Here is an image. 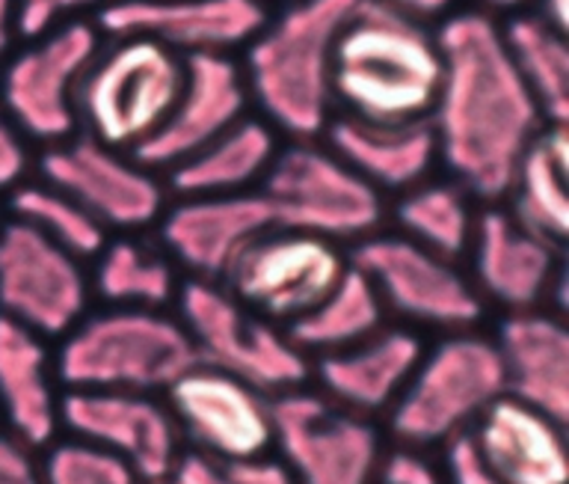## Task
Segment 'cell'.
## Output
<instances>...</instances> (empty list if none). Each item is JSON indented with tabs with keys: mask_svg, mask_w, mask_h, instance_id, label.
I'll list each match as a JSON object with an SVG mask.
<instances>
[{
	"mask_svg": "<svg viewBox=\"0 0 569 484\" xmlns=\"http://www.w3.org/2000/svg\"><path fill=\"white\" fill-rule=\"evenodd\" d=\"M445 75L430 113L436 158L469 197H507L525 149L546 128L489 12H453L436 30Z\"/></svg>",
	"mask_w": 569,
	"mask_h": 484,
	"instance_id": "6da1fadb",
	"label": "cell"
},
{
	"mask_svg": "<svg viewBox=\"0 0 569 484\" xmlns=\"http://www.w3.org/2000/svg\"><path fill=\"white\" fill-rule=\"evenodd\" d=\"M445 60L427 24L356 0L332 48V105L341 117L377 126L427 122L439 99Z\"/></svg>",
	"mask_w": 569,
	"mask_h": 484,
	"instance_id": "7a4b0ae2",
	"label": "cell"
},
{
	"mask_svg": "<svg viewBox=\"0 0 569 484\" xmlns=\"http://www.w3.org/2000/svg\"><path fill=\"white\" fill-rule=\"evenodd\" d=\"M356 0H291L243 48V83L264 122L293 140H315L336 117L332 48Z\"/></svg>",
	"mask_w": 569,
	"mask_h": 484,
	"instance_id": "3957f363",
	"label": "cell"
},
{
	"mask_svg": "<svg viewBox=\"0 0 569 484\" xmlns=\"http://www.w3.org/2000/svg\"><path fill=\"white\" fill-rule=\"evenodd\" d=\"M57 342L62 389L163 395L199 363L184 324L169 309L98 306Z\"/></svg>",
	"mask_w": 569,
	"mask_h": 484,
	"instance_id": "277c9868",
	"label": "cell"
},
{
	"mask_svg": "<svg viewBox=\"0 0 569 484\" xmlns=\"http://www.w3.org/2000/svg\"><path fill=\"white\" fill-rule=\"evenodd\" d=\"M505 395V368L487 333H442L425 345L416 372L389 411V434L400 446L442 448Z\"/></svg>",
	"mask_w": 569,
	"mask_h": 484,
	"instance_id": "5b68a950",
	"label": "cell"
},
{
	"mask_svg": "<svg viewBox=\"0 0 569 484\" xmlns=\"http://www.w3.org/2000/svg\"><path fill=\"white\" fill-rule=\"evenodd\" d=\"M184 87V57L149 37H110L78 87L83 135L133 155L158 135Z\"/></svg>",
	"mask_w": 569,
	"mask_h": 484,
	"instance_id": "8992f818",
	"label": "cell"
},
{
	"mask_svg": "<svg viewBox=\"0 0 569 484\" xmlns=\"http://www.w3.org/2000/svg\"><path fill=\"white\" fill-rule=\"evenodd\" d=\"M176 315L199 363L240 377L270 398L311 381V359L293 345L284 327L249 313L220 283L184 279L176 297Z\"/></svg>",
	"mask_w": 569,
	"mask_h": 484,
	"instance_id": "52a82bcc",
	"label": "cell"
},
{
	"mask_svg": "<svg viewBox=\"0 0 569 484\" xmlns=\"http://www.w3.org/2000/svg\"><path fill=\"white\" fill-rule=\"evenodd\" d=\"M258 190L273 211L276 226L336 244L362 241L386 217L380 194L315 140L279 149Z\"/></svg>",
	"mask_w": 569,
	"mask_h": 484,
	"instance_id": "ba28073f",
	"label": "cell"
},
{
	"mask_svg": "<svg viewBox=\"0 0 569 484\" xmlns=\"http://www.w3.org/2000/svg\"><path fill=\"white\" fill-rule=\"evenodd\" d=\"M101 48L96 21H69L27 39L0 72V110L33 144L57 146L78 135V87Z\"/></svg>",
	"mask_w": 569,
	"mask_h": 484,
	"instance_id": "9c48e42d",
	"label": "cell"
},
{
	"mask_svg": "<svg viewBox=\"0 0 569 484\" xmlns=\"http://www.w3.org/2000/svg\"><path fill=\"white\" fill-rule=\"evenodd\" d=\"M350 265L362 270L386 315H398L416 330H471L483 318V300L460 265L418 247L400 233H382L353 244Z\"/></svg>",
	"mask_w": 569,
	"mask_h": 484,
	"instance_id": "30bf717a",
	"label": "cell"
},
{
	"mask_svg": "<svg viewBox=\"0 0 569 484\" xmlns=\"http://www.w3.org/2000/svg\"><path fill=\"white\" fill-rule=\"evenodd\" d=\"M350 268L341 244L273 226L240 253L220 286L258 318L291 327L338 286Z\"/></svg>",
	"mask_w": 569,
	"mask_h": 484,
	"instance_id": "8fae6325",
	"label": "cell"
},
{
	"mask_svg": "<svg viewBox=\"0 0 569 484\" xmlns=\"http://www.w3.org/2000/svg\"><path fill=\"white\" fill-rule=\"evenodd\" d=\"M273 448L293 484H373L386 446L373 419L300 386L273 395Z\"/></svg>",
	"mask_w": 569,
	"mask_h": 484,
	"instance_id": "7c38bea8",
	"label": "cell"
},
{
	"mask_svg": "<svg viewBox=\"0 0 569 484\" xmlns=\"http://www.w3.org/2000/svg\"><path fill=\"white\" fill-rule=\"evenodd\" d=\"M92 309L87 261L18 217L0 220V315L48 342L62 339Z\"/></svg>",
	"mask_w": 569,
	"mask_h": 484,
	"instance_id": "4fadbf2b",
	"label": "cell"
},
{
	"mask_svg": "<svg viewBox=\"0 0 569 484\" xmlns=\"http://www.w3.org/2000/svg\"><path fill=\"white\" fill-rule=\"evenodd\" d=\"M39 181L87 208L107 233H142L158 224L169 206L167 185L154 170L87 135L48 146L39 158Z\"/></svg>",
	"mask_w": 569,
	"mask_h": 484,
	"instance_id": "5bb4252c",
	"label": "cell"
},
{
	"mask_svg": "<svg viewBox=\"0 0 569 484\" xmlns=\"http://www.w3.org/2000/svg\"><path fill=\"white\" fill-rule=\"evenodd\" d=\"M60 428L119 457L140 484H167L184 439L163 395L113 389H62Z\"/></svg>",
	"mask_w": 569,
	"mask_h": 484,
	"instance_id": "9a60e30c",
	"label": "cell"
},
{
	"mask_svg": "<svg viewBox=\"0 0 569 484\" xmlns=\"http://www.w3.org/2000/svg\"><path fill=\"white\" fill-rule=\"evenodd\" d=\"M184 448L213 461L273 452V398L240 377L196 363L163 393Z\"/></svg>",
	"mask_w": 569,
	"mask_h": 484,
	"instance_id": "2e32d148",
	"label": "cell"
},
{
	"mask_svg": "<svg viewBox=\"0 0 569 484\" xmlns=\"http://www.w3.org/2000/svg\"><path fill=\"white\" fill-rule=\"evenodd\" d=\"M563 247L525 229L507 208L487 206L478 211L471 235V286L483 304H496L510 313L563 309Z\"/></svg>",
	"mask_w": 569,
	"mask_h": 484,
	"instance_id": "e0dca14e",
	"label": "cell"
},
{
	"mask_svg": "<svg viewBox=\"0 0 569 484\" xmlns=\"http://www.w3.org/2000/svg\"><path fill=\"white\" fill-rule=\"evenodd\" d=\"M267 19L264 0H116L96 24L107 37H149L181 57H231Z\"/></svg>",
	"mask_w": 569,
	"mask_h": 484,
	"instance_id": "ac0fdd59",
	"label": "cell"
},
{
	"mask_svg": "<svg viewBox=\"0 0 569 484\" xmlns=\"http://www.w3.org/2000/svg\"><path fill=\"white\" fill-rule=\"evenodd\" d=\"M154 226L158 247L178 270H187L190 279L222 283L240 253L273 229L276 220L261 190H252L234 197H181L163 208Z\"/></svg>",
	"mask_w": 569,
	"mask_h": 484,
	"instance_id": "d6986e66",
	"label": "cell"
},
{
	"mask_svg": "<svg viewBox=\"0 0 569 484\" xmlns=\"http://www.w3.org/2000/svg\"><path fill=\"white\" fill-rule=\"evenodd\" d=\"M247 108L249 92L240 63L222 55L184 57V87L176 108L133 158L154 172L172 170L249 117Z\"/></svg>",
	"mask_w": 569,
	"mask_h": 484,
	"instance_id": "ffe728a7",
	"label": "cell"
},
{
	"mask_svg": "<svg viewBox=\"0 0 569 484\" xmlns=\"http://www.w3.org/2000/svg\"><path fill=\"white\" fill-rule=\"evenodd\" d=\"M425 350L421 333L412 327H382L353 348L311 359L318 393L338 407L377 419L389 416Z\"/></svg>",
	"mask_w": 569,
	"mask_h": 484,
	"instance_id": "44dd1931",
	"label": "cell"
},
{
	"mask_svg": "<svg viewBox=\"0 0 569 484\" xmlns=\"http://www.w3.org/2000/svg\"><path fill=\"white\" fill-rule=\"evenodd\" d=\"M471 446L505 484H569L567 425L501 395L469 428Z\"/></svg>",
	"mask_w": 569,
	"mask_h": 484,
	"instance_id": "7402d4cb",
	"label": "cell"
},
{
	"mask_svg": "<svg viewBox=\"0 0 569 484\" xmlns=\"http://www.w3.org/2000/svg\"><path fill=\"white\" fill-rule=\"evenodd\" d=\"M60 402L51 342L0 315V428L44 452L60 439Z\"/></svg>",
	"mask_w": 569,
	"mask_h": 484,
	"instance_id": "603a6c76",
	"label": "cell"
},
{
	"mask_svg": "<svg viewBox=\"0 0 569 484\" xmlns=\"http://www.w3.org/2000/svg\"><path fill=\"white\" fill-rule=\"evenodd\" d=\"M492 339L505 368V393L567 425L569 330L563 313H510L501 318Z\"/></svg>",
	"mask_w": 569,
	"mask_h": 484,
	"instance_id": "cb8c5ba5",
	"label": "cell"
},
{
	"mask_svg": "<svg viewBox=\"0 0 569 484\" xmlns=\"http://www.w3.org/2000/svg\"><path fill=\"white\" fill-rule=\"evenodd\" d=\"M327 149L338 155L377 194H407L427 181L436 158L430 122L377 126L353 117H332L327 126Z\"/></svg>",
	"mask_w": 569,
	"mask_h": 484,
	"instance_id": "d4e9b609",
	"label": "cell"
},
{
	"mask_svg": "<svg viewBox=\"0 0 569 484\" xmlns=\"http://www.w3.org/2000/svg\"><path fill=\"white\" fill-rule=\"evenodd\" d=\"M279 155L276 131L264 119L243 117L226 135L167 170V190L181 197H234L261 188Z\"/></svg>",
	"mask_w": 569,
	"mask_h": 484,
	"instance_id": "484cf974",
	"label": "cell"
},
{
	"mask_svg": "<svg viewBox=\"0 0 569 484\" xmlns=\"http://www.w3.org/2000/svg\"><path fill=\"white\" fill-rule=\"evenodd\" d=\"M569 137L567 126H546L525 149L507 199L510 215L540 238L563 247L569 238Z\"/></svg>",
	"mask_w": 569,
	"mask_h": 484,
	"instance_id": "4316f807",
	"label": "cell"
},
{
	"mask_svg": "<svg viewBox=\"0 0 569 484\" xmlns=\"http://www.w3.org/2000/svg\"><path fill=\"white\" fill-rule=\"evenodd\" d=\"M92 300L101 306H142L167 309L181 292L176 261L158 244L142 241L140 235L107 238L96 253L89 270Z\"/></svg>",
	"mask_w": 569,
	"mask_h": 484,
	"instance_id": "83f0119b",
	"label": "cell"
},
{
	"mask_svg": "<svg viewBox=\"0 0 569 484\" xmlns=\"http://www.w3.org/2000/svg\"><path fill=\"white\" fill-rule=\"evenodd\" d=\"M386 318L389 315L382 309L368 277L350 265L345 277L338 279V286L315 309L302 315L300 322L284 327V333L306 357L318 359L336 350L353 348L356 342L382 330Z\"/></svg>",
	"mask_w": 569,
	"mask_h": 484,
	"instance_id": "f1b7e54d",
	"label": "cell"
},
{
	"mask_svg": "<svg viewBox=\"0 0 569 484\" xmlns=\"http://www.w3.org/2000/svg\"><path fill=\"white\" fill-rule=\"evenodd\" d=\"M516 72L537 101L546 126L569 122V46L567 33L549 28L540 16H513L501 28Z\"/></svg>",
	"mask_w": 569,
	"mask_h": 484,
	"instance_id": "f546056e",
	"label": "cell"
},
{
	"mask_svg": "<svg viewBox=\"0 0 569 484\" xmlns=\"http://www.w3.org/2000/svg\"><path fill=\"white\" fill-rule=\"evenodd\" d=\"M478 211L471 197L453 181H421L407 194H400L395 206L398 233L418 247L460 261L471 247Z\"/></svg>",
	"mask_w": 569,
	"mask_h": 484,
	"instance_id": "4dcf8cb0",
	"label": "cell"
},
{
	"mask_svg": "<svg viewBox=\"0 0 569 484\" xmlns=\"http://www.w3.org/2000/svg\"><path fill=\"white\" fill-rule=\"evenodd\" d=\"M7 206L9 217L30 224L48 235L53 244H60L62 250L78 256L80 261L96 259V253L110 238V233L87 208H80L74 199L44 181H24L21 188L9 194Z\"/></svg>",
	"mask_w": 569,
	"mask_h": 484,
	"instance_id": "1f68e13d",
	"label": "cell"
},
{
	"mask_svg": "<svg viewBox=\"0 0 569 484\" xmlns=\"http://www.w3.org/2000/svg\"><path fill=\"white\" fill-rule=\"evenodd\" d=\"M42 484H140V478L119 457L62 437L42 452Z\"/></svg>",
	"mask_w": 569,
	"mask_h": 484,
	"instance_id": "d6a6232c",
	"label": "cell"
},
{
	"mask_svg": "<svg viewBox=\"0 0 569 484\" xmlns=\"http://www.w3.org/2000/svg\"><path fill=\"white\" fill-rule=\"evenodd\" d=\"M167 484H293V478L276 455L249 457V461H213L202 452L184 448Z\"/></svg>",
	"mask_w": 569,
	"mask_h": 484,
	"instance_id": "836d02e7",
	"label": "cell"
},
{
	"mask_svg": "<svg viewBox=\"0 0 569 484\" xmlns=\"http://www.w3.org/2000/svg\"><path fill=\"white\" fill-rule=\"evenodd\" d=\"M116 0H16V19H18V37L36 39L51 33L60 24L69 21H83L87 12L107 10Z\"/></svg>",
	"mask_w": 569,
	"mask_h": 484,
	"instance_id": "e575fe53",
	"label": "cell"
},
{
	"mask_svg": "<svg viewBox=\"0 0 569 484\" xmlns=\"http://www.w3.org/2000/svg\"><path fill=\"white\" fill-rule=\"evenodd\" d=\"M373 484H445L442 464L427 448L395 443L382 448Z\"/></svg>",
	"mask_w": 569,
	"mask_h": 484,
	"instance_id": "d590c367",
	"label": "cell"
},
{
	"mask_svg": "<svg viewBox=\"0 0 569 484\" xmlns=\"http://www.w3.org/2000/svg\"><path fill=\"white\" fill-rule=\"evenodd\" d=\"M33 158H30V140H27L12 119L0 110V194L9 197L24 181H30Z\"/></svg>",
	"mask_w": 569,
	"mask_h": 484,
	"instance_id": "8d00e7d4",
	"label": "cell"
},
{
	"mask_svg": "<svg viewBox=\"0 0 569 484\" xmlns=\"http://www.w3.org/2000/svg\"><path fill=\"white\" fill-rule=\"evenodd\" d=\"M442 475L445 484H505L483 464L469 434H460L442 446Z\"/></svg>",
	"mask_w": 569,
	"mask_h": 484,
	"instance_id": "74e56055",
	"label": "cell"
},
{
	"mask_svg": "<svg viewBox=\"0 0 569 484\" xmlns=\"http://www.w3.org/2000/svg\"><path fill=\"white\" fill-rule=\"evenodd\" d=\"M0 484H42V452L0 428Z\"/></svg>",
	"mask_w": 569,
	"mask_h": 484,
	"instance_id": "f35d334b",
	"label": "cell"
},
{
	"mask_svg": "<svg viewBox=\"0 0 569 484\" xmlns=\"http://www.w3.org/2000/svg\"><path fill=\"white\" fill-rule=\"evenodd\" d=\"M380 3L389 7V10L400 12V16H407V19L427 24V21L448 16L457 0H380Z\"/></svg>",
	"mask_w": 569,
	"mask_h": 484,
	"instance_id": "ab89813d",
	"label": "cell"
},
{
	"mask_svg": "<svg viewBox=\"0 0 569 484\" xmlns=\"http://www.w3.org/2000/svg\"><path fill=\"white\" fill-rule=\"evenodd\" d=\"M18 37V19H16V0H0V72L12 57Z\"/></svg>",
	"mask_w": 569,
	"mask_h": 484,
	"instance_id": "60d3db41",
	"label": "cell"
},
{
	"mask_svg": "<svg viewBox=\"0 0 569 484\" xmlns=\"http://www.w3.org/2000/svg\"><path fill=\"white\" fill-rule=\"evenodd\" d=\"M537 7L540 10L533 12V16H540L549 28L560 30V33H567L569 30V0H537Z\"/></svg>",
	"mask_w": 569,
	"mask_h": 484,
	"instance_id": "b9f144b4",
	"label": "cell"
},
{
	"mask_svg": "<svg viewBox=\"0 0 569 484\" xmlns=\"http://www.w3.org/2000/svg\"><path fill=\"white\" fill-rule=\"evenodd\" d=\"M480 3L492 12H507V10H516V7H522L525 0H480Z\"/></svg>",
	"mask_w": 569,
	"mask_h": 484,
	"instance_id": "7bdbcfd3",
	"label": "cell"
},
{
	"mask_svg": "<svg viewBox=\"0 0 569 484\" xmlns=\"http://www.w3.org/2000/svg\"><path fill=\"white\" fill-rule=\"evenodd\" d=\"M0 220H3V215H0Z\"/></svg>",
	"mask_w": 569,
	"mask_h": 484,
	"instance_id": "ee69618b",
	"label": "cell"
},
{
	"mask_svg": "<svg viewBox=\"0 0 569 484\" xmlns=\"http://www.w3.org/2000/svg\"><path fill=\"white\" fill-rule=\"evenodd\" d=\"M288 3H291V0H288Z\"/></svg>",
	"mask_w": 569,
	"mask_h": 484,
	"instance_id": "f6af8a7d",
	"label": "cell"
}]
</instances>
